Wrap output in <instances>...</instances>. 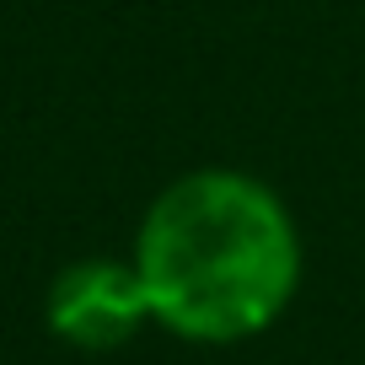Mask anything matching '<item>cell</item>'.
Wrapping results in <instances>:
<instances>
[{"label": "cell", "instance_id": "1", "mask_svg": "<svg viewBox=\"0 0 365 365\" xmlns=\"http://www.w3.org/2000/svg\"><path fill=\"white\" fill-rule=\"evenodd\" d=\"M150 317L188 344H242L290 307L301 237L269 182L199 167L167 182L135 237Z\"/></svg>", "mask_w": 365, "mask_h": 365}, {"label": "cell", "instance_id": "2", "mask_svg": "<svg viewBox=\"0 0 365 365\" xmlns=\"http://www.w3.org/2000/svg\"><path fill=\"white\" fill-rule=\"evenodd\" d=\"M43 317H48V333L59 344H70V349L108 354L118 344H129L140 333V322L150 317L145 279H140L135 258L129 263L81 258L70 269H59L54 285H48Z\"/></svg>", "mask_w": 365, "mask_h": 365}]
</instances>
